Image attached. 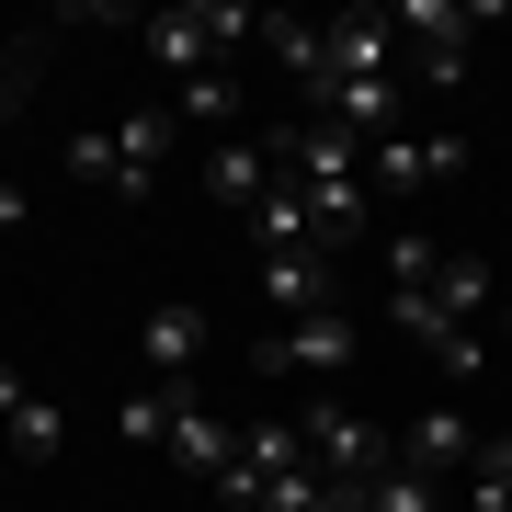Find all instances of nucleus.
I'll use <instances>...</instances> for the list:
<instances>
[{
    "label": "nucleus",
    "mask_w": 512,
    "mask_h": 512,
    "mask_svg": "<svg viewBox=\"0 0 512 512\" xmlns=\"http://www.w3.org/2000/svg\"><path fill=\"white\" fill-rule=\"evenodd\" d=\"M171 410H183V387H137V399H114V444H126V456H160V444H171Z\"/></svg>",
    "instance_id": "nucleus-14"
},
{
    "label": "nucleus",
    "mask_w": 512,
    "mask_h": 512,
    "mask_svg": "<svg viewBox=\"0 0 512 512\" xmlns=\"http://www.w3.org/2000/svg\"><path fill=\"white\" fill-rule=\"evenodd\" d=\"M456 171H467V137H456V126H433V137L399 126V137L365 148V183H376V194H421V183H456Z\"/></svg>",
    "instance_id": "nucleus-6"
},
{
    "label": "nucleus",
    "mask_w": 512,
    "mask_h": 512,
    "mask_svg": "<svg viewBox=\"0 0 512 512\" xmlns=\"http://www.w3.org/2000/svg\"><path fill=\"white\" fill-rule=\"evenodd\" d=\"M205 194L251 217V205L274 194V148H251V137H217V148H205Z\"/></svg>",
    "instance_id": "nucleus-12"
},
{
    "label": "nucleus",
    "mask_w": 512,
    "mask_h": 512,
    "mask_svg": "<svg viewBox=\"0 0 512 512\" xmlns=\"http://www.w3.org/2000/svg\"><path fill=\"white\" fill-rule=\"evenodd\" d=\"M365 512H456V501H444V490H433L421 467H387L376 490H365Z\"/></svg>",
    "instance_id": "nucleus-17"
},
{
    "label": "nucleus",
    "mask_w": 512,
    "mask_h": 512,
    "mask_svg": "<svg viewBox=\"0 0 512 512\" xmlns=\"http://www.w3.org/2000/svg\"><path fill=\"white\" fill-rule=\"evenodd\" d=\"M251 365L262 376H319V387H342L353 365H365V330H353L342 308H308V319H274V330H262V353H251Z\"/></svg>",
    "instance_id": "nucleus-4"
},
{
    "label": "nucleus",
    "mask_w": 512,
    "mask_h": 512,
    "mask_svg": "<svg viewBox=\"0 0 512 512\" xmlns=\"http://www.w3.org/2000/svg\"><path fill=\"white\" fill-rule=\"evenodd\" d=\"M160 456L183 467V478H205V490H217V478L239 467V421L205 399V387H183V410H171V444H160Z\"/></svg>",
    "instance_id": "nucleus-10"
},
{
    "label": "nucleus",
    "mask_w": 512,
    "mask_h": 512,
    "mask_svg": "<svg viewBox=\"0 0 512 512\" xmlns=\"http://www.w3.org/2000/svg\"><path fill=\"white\" fill-rule=\"evenodd\" d=\"M0 433H12V456H35V467H57V444H69V410L57 399H35L12 365H0Z\"/></svg>",
    "instance_id": "nucleus-11"
},
{
    "label": "nucleus",
    "mask_w": 512,
    "mask_h": 512,
    "mask_svg": "<svg viewBox=\"0 0 512 512\" xmlns=\"http://www.w3.org/2000/svg\"><path fill=\"white\" fill-rule=\"evenodd\" d=\"M478 444H490V433H478V421H467L456 399H433V410H421L410 433H399V467H421V478H433V490H467Z\"/></svg>",
    "instance_id": "nucleus-8"
},
{
    "label": "nucleus",
    "mask_w": 512,
    "mask_h": 512,
    "mask_svg": "<svg viewBox=\"0 0 512 512\" xmlns=\"http://www.w3.org/2000/svg\"><path fill=\"white\" fill-rule=\"evenodd\" d=\"M490 308H501V285H490V262H478V251H444L433 285H387V330L421 342V353H444L456 330H490Z\"/></svg>",
    "instance_id": "nucleus-2"
},
{
    "label": "nucleus",
    "mask_w": 512,
    "mask_h": 512,
    "mask_svg": "<svg viewBox=\"0 0 512 512\" xmlns=\"http://www.w3.org/2000/svg\"><path fill=\"white\" fill-rule=\"evenodd\" d=\"M399 35H410V92H421V80H433V92H456V80H467L478 12H467V0H399Z\"/></svg>",
    "instance_id": "nucleus-5"
},
{
    "label": "nucleus",
    "mask_w": 512,
    "mask_h": 512,
    "mask_svg": "<svg viewBox=\"0 0 512 512\" xmlns=\"http://www.w3.org/2000/svg\"><path fill=\"white\" fill-rule=\"evenodd\" d=\"M330 274H342V262H330V251H251V296H262V308H274V319L342 308V285H330Z\"/></svg>",
    "instance_id": "nucleus-9"
},
{
    "label": "nucleus",
    "mask_w": 512,
    "mask_h": 512,
    "mask_svg": "<svg viewBox=\"0 0 512 512\" xmlns=\"http://www.w3.org/2000/svg\"><path fill=\"white\" fill-rule=\"evenodd\" d=\"M137 35H148V69L217 80V69H239V46L262 35V12H239V0H171V12H148Z\"/></svg>",
    "instance_id": "nucleus-3"
},
{
    "label": "nucleus",
    "mask_w": 512,
    "mask_h": 512,
    "mask_svg": "<svg viewBox=\"0 0 512 512\" xmlns=\"http://www.w3.org/2000/svg\"><path fill=\"white\" fill-rule=\"evenodd\" d=\"M23 228V183H0V239H12Z\"/></svg>",
    "instance_id": "nucleus-18"
},
{
    "label": "nucleus",
    "mask_w": 512,
    "mask_h": 512,
    "mask_svg": "<svg viewBox=\"0 0 512 512\" xmlns=\"http://www.w3.org/2000/svg\"><path fill=\"white\" fill-rule=\"evenodd\" d=\"M501 342H512V308H501Z\"/></svg>",
    "instance_id": "nucleus-20"
},
{
    "label": "nucleus",
    "mask_w": 512,
    "mask_h": 512,
    "mask_svg": "<svg viewBox=\"0 0 512 512\" xmlns=\"http://www.w3.org/2000/svg\"><path fill=\"white\" fill-rule=\"evenodd\" d=\"M137 353H148V376H160V387H194L205 353H217V319L183 308V296H160V308L137 319Z\"/></svg>",
    "instance_id": "nucleus-7"
},
{
    "label": "nucleus",
    "mask_w": 512,
    "mask_h": 512,
    "mask_svg": "<svg viewBox=\"0 0 512 512\" xmlns=\"http://www.w3.org/2000/svg\"><path fill=\"white\" fill-rule=\"evenodd\" d=\"M217 512H251V501H217Z\"/></svg>",
    "instance_id": "nucleus-19"
},
{
    "label": "nucleus",
    "mask_w": 512,
    "mask_h": 512,
    "mask_svg": "<svg viewBox=\"0 0 512 512\" xmlns=\"http://www.w3.org/2000/svg\"><path fill=\"white\" fill-rule=\"evenodd\" d=\"M251 251H319V217H308V194L274 171V194L251 205Z\"/></svg>",
    "instance_id": "nucleus-13"
},
{
    "label": "nucleus",
    "mask_w": 512,
    "mask_h": 512,
    "mask_svg": "<svg viewBox=\"0 0 512 512\" xmlns=\"http://www.w3.org/2000/svg\"><path fill=\"white\" fill-rule=\"evenodd\" d=\"M171 137H183V114L137 103V114H114V126H80L69 148H57V171H69L80 194H148V171L171 160Z\"/></svg>",
    "instance_id": "nucleus-1"
},
{
    "label": "nucleus",
    "mask_w": 512,
    "mask_h": 512,
    "mask_svg": "<svg viewBox=\"0 0 512 512\" xmlns=\"http://www.w3.org/2000/svg\"><path fill=\"white\" fill-rule=\"evenodd\" d=\"M171 114H183V126H228V114H239V69H217V80H171Z\"/></svg>",
    "instance_id": "nucleus-16"
},
{
    "label": "nucleus",
    "mask_w": 512,
    "mask_h": 512,
    "mask_svg": "<svg viewBox=\"0 0 512 512\" xmlns=\"http://www.w3.org/2000/svg\"><path fill=\"white\" fill-rule=\"evenodd\" d=\"M456 512H512V433H490V444H478V467H467Z\"/></svg>",
    "instance_id": "nucleus-15"
}]
</instances>
